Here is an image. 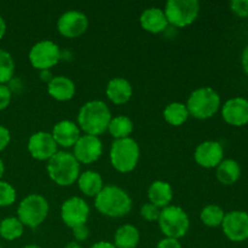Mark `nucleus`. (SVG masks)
I'll use <instances>...</instances> for the list:
<instances>
[{"mask_svg":"<svg viewBox=\"0 0 248 248\" xmlns=\"http://www.w3.org/2000/svg\"><path fill=\"white\" fill-rule=\"evenodd\" d=\"M51 135L56 144L63 148H70L74 147L80 138V128L73 121L62 120L53 126Z\"/></svg>","mask_w":248,"mask_h":248,"instance_id":"17","label":"nucleus"},{"mask_svg":"<svg viewBox=\"0 0 248 248\" xmlns=\"http://www.w3.org/2000/svg\"><path fill=\"white\" fill-rule=\"evenodd\" d=\"M111 114L108 106L102 101H90L80 108L78 123L85 135L98 137L108 130Z\"/></svg>","mask_w":248,"mask_h":248,"instance_id":"2","label":"nucleus"},{"mask_svg":"<svg viewBox=\"0 0 248 248\" xmlns=\"http://www.w3.org/2000/svg\"><path fill=\"white\" fill-rule=\"evenodd\" d=\"M140 154V145L131 137L115 140L110 148L111 166L121 173H128L138 165Z\"/></svg>","mask_w":248,"mask_h":248,"instance_id":"5","label":"nucleus"},{"mask_svg":"<svg viewBox=\"0 0 248 248\" xmlns=\"http://www.w3.org/2000/svg\"><path fill=\"white\" fill-rule=\"evenodd\" d=\"M4 172H5L4 162H2V160L0 159V181H1V177H2V174H4Z\"/></svg>","mask_w":248,"mask_h":248,"instance_id":"42","label":"nucleus"},{"mask_svg":"<svg viewBox=\"0 0 248 248\" xmlns=\"http://www.w3.org/2000/svg\"><path fill=\"white\" fill-rule=\"evenodd\" d=\"M48 202L39 194H31L19 202L17 208V218L23 225L29 228H38L43 224L48 215Z\"/></svg>","mask_w":248,"mask_h":248,"instance_id":"7","label":"nucleus"},{"mask_svg":"<svg viewBox=\"0 0 248 248\" xmlns=\"http://www.w3.org/2000/svg\"><path fill=\"white\" fill-rule=\"evenodd\" d=\"M47 92L56 101H70L75 94V84L69 78L58 75L53 77V79L47 84Z\"/></svg>","mask_w":248,"mask_h":248,"instance_id":"19","label":"nucleus"},{"mask_svg":"<svg viewBox=\"0 0 248 248\" xmlns=\"http://www.w3.org/2000/svg\"><path fill=\"white\" fill-rule=\"evenodd\" d=\"M106 93L114 104H125L132 97L133 90L128 80L124 78H114L107 85Z\"/></svg>","mask_w":248,"mask_h":248,"instance_id":"20","label":"nucleus"},{"mask_svg":"<svg viewBox=\"0 0 248 248\" xmlns=\"http://www.w3.org/2000/svg\"><path fill=\"white\" fill-rule=\"evenodd\" d=\"M89 27V18L78 10L64 12L57 21V29L64 38L74 39L82 35Z\"/></svg>","mask_w":248,"mask_h":248,"instance_id":"12","label":"nucleus"},{"mask_svg":"<svg viewBox=\"0 0 248 248\" xmlns=\"http://www.w3.org/2000/svg\"><path fill=\"white\" fill-rule=\"evenodd\" d=\"M73 236L77 241H85V240L89 239L90 236V230L86 227V224L78 225V227L73 228Z\"/></svg>","mask_w":248,"mask_h":248,"instance_id":"34","label":"nucleus"},{"mask_svg":"<svg viewBox=\"0 0 248 248\" xmlns=\"http://www.w3.org/2000/svg\"><path fill=\"white\" fill-rule=\"evenodd\" d=\"M47 172L56 184L69 186L79 178L80 164L70 153L57 152L47 161Z\"/></svg>","mask_w":248,"mask_h":248,"instance_id":"3","label":"nucleus"},{"mask_svg":"<svg viewBox=\"0 0 248 248\" xmlns=\"http://www.w3.org/2000/svg\"><path fill=\"white\" fill-rule=\"evenodd\" d=\"M0 248H2V247H1V246H0Z\"/></svg>","mask_w":248,"mask_h":248,"instance_id":"44","label":"nucleus"},{"mask_svg":"<svg viewBox=\"0 0 248 248\" xmlns=\"http://www.w3.org/2000/svg\"><path fill=\"white\" fill-rule=\"evenodd\" d=\"M64 248H81V246H80V245L78 244V242L70 241V242H68L67 245H65Z\"/></svg>","mask_w":248,"mask_h":248,"instance_id":"41","label":"nucleus"},{"mask_svg":"<svg viewBox=\"0 0 248 248\" xmlns=\"http://www.w3.org/2000/svg\"><path fill=\"white\" fill-rule=\"evenodd\" d=\"M16 190L10 183L0 181V207H7L16 201Z\"/></svg>","mask_w":248,"mask_h":248,"instance_id":"30","label":"nucleus"},{"mask_svg":"<svg viewBox=\"0 0 248 248\" xmlns=\"http://www.w3.org/2000/svg\"><path fill=\"white\" fill-rule=\"evenodd\" d=\"M15 74V62L7 51L0 48V85L10 81Z\"/></svg>","mask_w":248,"mask_h":248,"instance_id":"29","label":"nucleus"},{"mask_svg":"<svg viewBox=\"0 0 248 248\" xmlns=\"http://www.w3.org/2000/svg\"><path fill=\"white\" fill-rule=\"evenodd\" d=\"M11 90L6 85H0V110H4L11 102Z\"/></svg>","mask_w":248,"mask_h":248,"instance_id":"33","label":"nucleus"},{"mask_svg":"<svg viewBox=\"0 0 248 248\" xmlns=\"http://www.w3.org/2000/svg\"><path fill=\"white\" fill-rule=\"evenodd\" d=\"M90 216V207L86 201L81 198H70L63 202L61 207V218L68 228L86 224Z\"/></svg>","mask_w":248,"mask_h":248,"instance_id":"10","label":"nucleus"},{"mask_svg":"<svg viewBox=\"0 0 248 248\" xmlns=\"http://www.w3.org/2000/svg\"><path fill=\"white\" fill-rule=\"evenodd\" d=\"M189 111L186 104L179 103V102H173L166 106L164 110V118L170 125L172 126H181L188 120Z\"/></svg>","mask_w":248,"mask_h":248,"instance_id":"26","label":"nucleus"},{"mask_svg":"<svg viewBox=\"0 0 248 248\" xmlns=\"http://www.w3.org/2000/svg\"><path fill=\"white\" fill-rule=\"evenodd\" d=\"M224 149L219 142L216 140H206L199 144L195 149L196 164L205 169H215L223 161Z\"/></svg>","mask_w":248,"mask_h":248,"instance_id":"15","label":"nucleus"},{"mask_svg":"<svg viewBox=\"0 0 248 248\" xmlns=\"http://www.w3.org/2000/svg\"><path fill=\"white\" fill-rule=\"evenodd\" d=\"M148 198H149L150 203L159 208H165L171 203L173 190L167 182L155 181L150 184L148 189Z\"/></svg>","mask_w":248,"mask_h":248,"instance_id":"21","label":"nucleus"},{"mask_svg":"<svg viewBox=\"0 0 248 248\" xmlns=\"http://www.w3.org/2000/svg\"><path fill=\"white\" fill-rule=\"evenodd\" d=\"M157 223L165 237H171L176 240L186 236L190 227L188 215L183 208L178 206H167L162 208Z\"/></svg>","mask_w":248,"mask_h":248,"instance_id":"6","label":"nucleus"},{"mask_svg":"<svg viewBox=\"0 0 248 248\" xmlns=\"http://www.w3.org/2000/svg\"><path fill=\"white\" fill-rule=\"evenodd\" d=\"M140 26L144 31H149L153 34H159L164 31L169 26L166 15L164 10L160 7H149L144 10L140 17Z\"/></svg>","mask_w":248,"mask_h":248,"instance_id":"18","label":"nucleus"},{"mask_svg":"<svg viewBox=\"0 0 248 248\" xmlns=\"http://www.w3.org/2000/svg\"><path fill=\"white\" fill-rule=\"evenodd\" d=\"M40 78H41V80H43V81L47 82V84L51 81V80L53 79V77H52V74H51L50 70H41Z\"/></svg>","mask_w":248,"mask_h":248,"instance_id":"38","label":"nucleus"},{"mask_svg":"<svg viewBox=\"0 0 248 248\" xmlns=\"http://www.w3.org/2000/svg\"><path fill=\"white\" fill-rule=\"evenodd\" d=\"M160 212H161V210L150 202L144 203L140 208V216L148 222H155V220L159 219Z\"/></svg>","mask_w":248,"mask_h":248,"instance_id":"31","label":"nucleus"},{"mask_svg":"<svg viewBox=\"0 0 248 248\" xmlns=\"http://www.w3.org/2000/svg\"><path fill=\"white\" fill-rule=\"evenodd\" d=\"M94 206L101 215L110 218H120L130 212L132 200L120 186H106L94 198Z\"/></svg>","mask_w":248,"mask_h":248,"instance_id":"1","label":"nucleus"},{"mask_svg":"<svg viewBox=\"0 0 248 248\" xmlns=\"http://www.w3.org/2000/svg\"><path fill=\"white\" fill-rule=\"evenodd\" d=\"M10 140H11V135H10V131L7 130L5 126L0 125V152L4 150L5 148L9 145Z\"/></svg>","mask_w":248,"mask_h":248,"instance_id":"35","label":"nucleus"},{"mask_svg":"<svg viewBox=\"0 0 248 248\" xmlns=\"http://www.w3.org/2000/svg\"><path fill=\"white\" fill-rule=\"evenodd\" d=\"M230 10L239 17H248V0H232Z\"/></svg>","mask_w":248,"mask_h":248,"instance_id":"32","label":"nucleus"},{"mask_svg":"<svg viewBox=\"0 0 248 248\" xmlns=\"http://www.w3.org/2000/svg\"><path fill=\"white\" fill-rule=\"evenodd\" d=\"M140 242V232L131 224L121 225L114 236V246L116 248H136Z\"/></svg>","mask_w":248,"mask_h":248,"instance_id":"24","label":"nucleus"},{"mask_svg":"<svg viewBox=\"0 0 248 248\" xmlns=\"http://www.w3.org/2000/svg\"><path fill=\"white\" fill-rule=\"evenodd\" d=\"M108 131L115 140L128 138L133 131V123L128 116H115V118H111L108 126Z\"/></svg>","mask_w":248,"mask_h":248,"instance_id":"25","label":"nucleus"},{"mask_svg":"<svg viewBox=\"0 0 248 248\" xmlns=\"http://www.w3.org/2000/svg\"><path fill=\"white\" fill-rule=\"evenodd\" d=\"M222 116L227 124L241 127L248 124V99L234 97L228 99L222 107Z\"/></svg>","mask_w":248,"mask_h":248,"instance_id":"16","label":"nucleus"},{"mask_svg":"<svg viewBox=\"0 0 248 248\" xmlns=\"http://www.w3.org/2000/svg\"><path fill=\"white\" fill-rule=\"evenodd\" d=\"M78 186L82 194H85L86 196H91V198L92 196L96 198L104 186L101 174L96 171H91V170L80 173L79 178H78Z\"/></svg>","mask_w":248,"mask_h":248,"instance_id":"23","label":"nucleus"},{"mask_svg":"<svg viewBox=\"0 0 248 248\" xmlns=\"http://www.w3.org/2000/svg\"><path fill=\"white\" fill-rule=\"evenodd\" d=\"M225 217V212L223 211L222 207L217 205H208L203 207L201 211L200 218L201 222L210 228H217L220 227L223 223V219Z\"/></svg>","mask_w":248,"mask_h":248,"instance_id":"28","label":"nucleus"},{"mask_svg":"<svg viewBox=\"0 0 248 248\" xmlns=\"http://www.w3.org/2000/svg\"><path fill=\"white\" fill-rule=\"evenodd\" d=\"M91 248H116V247L114 246V244H111V242L99 241L97 242V244H94Z\"/></svg>","mask_w":248,"mask_h":248,"instance_id":"39","label":"nucleus"},{"mask_svg":"<svg viewBox=\"0 0 248 248\" xmlns=\"http://www.w3.org/2000/svg\"><path fill=\"white\" fill-rule=\"evenodd\" d=\"M5 33H6V22L2 18V16H0V39L4 38Z\"/></svg>","mask_w":248,"mask_h":248,"instance_id":"40","label":"nucleus"},{"mask_svg":"<svg viewBox=\"0 0 248 248\" xmlns=\"http://www.w3.org/2000/svg\"><path fill=\"white\" fill-rule=\"evenodd\" d=\"M61 60V50L51 40H41L29 51V62L38 70H50Z\"/></svg>","mask_w":248,"mask_h":248,"instance_id":"9","label":"nucleus"},{"mask_svg":"<svg viewBox=\"0 0 248 248\" xmlns=\"http://www.w3.org/2000/svg\"><path fill=\"white\" fill-rule=\"evenodd\" d=\"M216 169V177L223 186H232L241 176V167L239 162L232 159L223 160Z\"/></svg>","mask_w":248,"mask_h":248,"instance_id":"22","label":"nucleus"},{"mask_svg":"<svg viewBox=\"0 0 248 248\" xmlns=\"http://www.w3.org/2000/svg\"><path fill=\"white\" fill-rule=\"evenodd\" d=\"M28 152L39 161L50 160L57 153V147L52 135L44 131L33 133L28 140Z\"/></svg>","mask_w":248,"mask_h":248,"instance_id":"14","label":"nucleus"},{"mask_svg":"<svg viewBox=\"0 0 248 248\" xmlns=\"http://www.w3.org/2000/svg\"><path fill=\"white\" fill-rule=\"evenodd\" d=\"M24 225L17 217H7L0 222V236L6 241L19 239L23 234Z\"/></svg>","mask_w":248,"mask_h":248,"instance_id":"27","label":"nucleus"},{"mask_svg":"<svg viewBox=\"0 0 248 248\" xmlns=\"http://www.w3.org/2000/svg\"><path fill=\"white\" fill-rule=\"evenodd\" d=\"M189 115L206 120L216 115L220 108V97L212 87H200L191 92L186 103Z\"/></svg>","mask_w":248,"mask_h":248,"instance_id":"4","label":"nucleus"},{"mask_svg":"<svg viewBox=\"0 0 248 248\" xmlns=\"http://www.w3.org/2000/svg\"><path fill=\"white\" fill-rule=\"evenodd\" d=\"M103 147L98 137L91 135L80 136L78 142L74 145L73 155L79 164H92L101 157Z\"/></svg>","mask_w":248,"mask_h":248,"instance_id":"13","label":"nucleus"},{"mask_svg":"<svg viewBox=\"0 0 248 248\" xmlns=\"http://www.w3.org/2000/svg\"><path fill=\"white\" fill-rule=\"evenodd\" d=\"M164 12L169 24L184 28L198 18L200 4L198 0H169Z\"/></svg>","mask_w":248,"mask_h":248,"instance_id":"8","label":"nucleus"},{"mask_svg":"<svg viewBox=\"0 0 248 248\" xmlns=\"http://www.w3.org/2000/svg\"><path fill=\"white\" fill-rule=\"evenodd\" d=\"M220 227L230 241H246L248 239V213L245 211H232L225 213Z\"/></svg>","mask_w":248,"mask_h":248,"instance_id":"11","label":"nucleus"},{"mask_svg":"<svg viewBox=\"0 0 248 248\" xmlns=\"http://www.w3.org/2000/svg\"><path fill=\"white\" fill-rule=\"evenodd\" d=\"M23 248H41L40 246H36V245H28V246L23 247Z\"/></svg>","mask_w":248,"mask_h":248,"instance_id":"43","label":"nucleus"},{"mask_svg":"<svg viewBox=\"0 0 248 248\" xmlns=\"http://www.w3.org/2000/svg\"><path fill=\"white\" fill-rule=\"evenodd\" d=\"M241 64H242V68H244L245 73L248 75V45L244 48V51H242Z\"/></svg>","mask_w":248,"mask_h":248,"instance_id":"37","label":"nucleus"},{"mask_svg":"<svg viewBox=\"0 0 248 248\" xmlns=\"http://www.w3.org/2000/svg\"><path fill=\"white\" fill-rule=\"evenodd\" d=\"M156 248H182V245L178 240L171 239V237H165V239L160 240Z\"/></svg>","mask_w":248,"mask_h":248,"instance_id":"36","label":"nucleus"}]
</instances>
